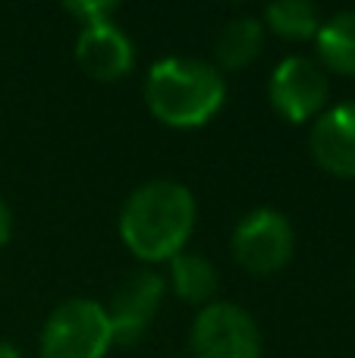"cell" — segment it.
<instances>
[{"label":"cell","instance_id":"6da1fadb","mask_svg":"<svg viewBox=\"0 0 355 358\" xmlns=\"http://www.w3.org/2000/svg\"><path fill=\"white\" fill-rule=\"evenodd\" d=\"M192 192L176 179H151L142 182L119 210V239L142 261H170L186 252V242L195 229Z\"/></svg>","mask_w":355,"mask_h":358},{"label":"cell","instance_id":"7a4b0ae2","mask_svg":"<svg viewBox=\"0 0 355 358\" xmlns=\"http://www.w3.org/2000/svg\"><path fill=\"white\" fill-rule=\"evenodd\" d=\"M226 101V82L214 63L198 57H164L145 76V104L170 129L211 123Z\"/></svg>","mask_w":355,"mask_h":358},{"label":"cell","instance_id":"3957f363","mask_svg":"<svg viewBox=\"0 0 355 358\" xmlns=\"http://www.w3.org/2000/svg\"><path fill=\"white\" fill-rule=\"evenodd\" d=\"M110 346V321L94 299L60 302L41 330V358H107Z\"/></svg>","mask_w":355,"mask_h":358},{"label":"cell","instance_id":"277c9868","mask_svg":"<svg viewBox=\"0 0 355 358\" xmlns=\"http://www.w3.org/2000/svg\"><path fill=\"white\" fill-rule=\"evenodd\" d=\"M192 358H261L258 321L236 302H211L195 315Z\"/></svg>","mask_w":355,"mask_h":358},{"label":"cell","instance_id":"5b68a950","mask_svg":"<svg viewBox=\"0 0 355 358\" xmlns=\"http://www.w3.org/2000/svg\"><path fill=\"white\" fill-rule=\"evenodd\" d=\"M268 101L289 123L321 117L331 101V73L314 57L293 54L274 66L268 79Z\"/></svg>","mask_w":355,"mask_h":358},{"label":"cell","instance_id":"8992f818","mask_svg":"<svg viewBox=\"0 0 355 358\" xmlns=\"http://www.w3.org/2000/svg\"><path fill=\"white\" fill-rule=\"evenodd\" d=\"M230 245L245 271L268 277L289 264L296 252V233L287 214L274 208H255L236 223Z\"/></svg>","mask_w":355,"mask_h":358},{"label":"cell","instance_id":"52a82bcc","mask_svg":"<svg viewBox=\"0 0 355 358\" xmlns=\"http://www.w3.org/2000/svg\"><path fill=\"white\" fill-rule=\"evenodd\" d=\"M164 296H167V280L154 271H138L129 273L123 283L113 289L110 305H107V321L113 330V343H132L142 340V334L148 330V324L154 321V315L161 311Z\"/></svg>","mask_w":355,"mask_h":358},{"label":"cell","instance_id":"ba28073f","mask_svg":"<svg viewBox=\"0 0 355 358\" xmlns=\"http://www.w3.org/2000/svg\"><path fill=\"white\" fill-rule=\"evenodd\" d=\"M75 63L92 79L117 82L136 63V44L113 19L82 25L79 38H75Z\"/></svg>","mask_w":355,"mask_h":358},{"label":"cell","instance_id":"9c48e42d","mask_svg":"<svg viewBox=\"0 0 355 358\" xmlns=\"http://www.w3.org/2000/svg\"><path fill=\"white\" fill-rule=\"evenodd\" d=\"M312 157L324 173L355 179V101L327 107L308 136Z\"/></svg>","mask_w":355,"mask_h":358},{"label":"cell","instance_id":"30bf717a","mask_svg":"<svg viewBox=\"0 0 355 358\" xmlns=\"http://www.w3.org/2000/svg\"><path fill=\"white\" fill-rule=\"evenodd\" d=\"M264 48V22L255 16H236L230 22L220 25L217 38H214V57H217L220 73H233V69H245L249 63L258 60Z\"/></svg>","mask_w":355,"mask_h":358},{"label":"cell","instance_id":"8fae6325","mask_svg":"<svg viewBox=\"0 0 355 358\" xmlns=\"http://www.w3.org/2000/svg\"><path fill=\"white\" fill-rule=\"evenodd\" d=\"M170 264V277H167V286L189 305H211L214 296H217V267L211 264L208 258L195 252H180L176 258L167 261Z\"/></svg>","mask_w":355,"mask_h":358},{"label":"cell","instance_id":"7c38bea8","mask_svg":"<svg viewBox=\"0 0 355 358\" xmlns=\"http://www.w3.org/2000/svg\"><path fill=\"white\" fill-rule=\"evenodd\" d=\"M314 41L318 63L327 73L355 76V10H340L331 19H321Z\"/></svg>","mask_w":355,"mask_h":358},{"label":"cell","instance_id":"4fadbf2b","mask_svg":"<svg viewBox=\"0 0 355 358\" xmlns=\"http://www.w3.org/2000/svg\"><path fill=\"white\" fill-rule=\"evenodd\" d=\"M264 29L287 41H308L321 29V10L308 0H277L264 10Z\"/></svg>","mask_w":355,"mask_h":358},{"label":"cell","instance_id":"5bb4252c","mask_svg":"<svg viewBox=\"0 0 355 358\" xmlns=\"http://www.w3.org/2000/svg\"><path fill=\"white\" fill-rule=\"evenodd\" d=\"M66 13L79 19L82 25H92V22H107L117 13V3H110V0H94V3L79 0V3H66Z\"/></svg>","mask_w":355,"mask_h":358},{"label":"cell","instance_id":"9a60e30c","mask_svg":"<svg viewBox=\"0 0 355 358\" xmlns=\"http://www.w3.org/2000/svg\"><path fill=\"white\" fill-rule=\"evenodd\" d=\"M10 236H13V214H10V204L0 195V248L10 242Z\"/></svg>","mask_w":355,"mask_h":358},{"label":"cell","instance_id":"2e32d148","mask_svg":"<svg viewBox=\"0 0 355 358\" xmlns=\"http://www.w3.org/2000/svg\"><path fill=\"white\" fill-rule=\"evenodd\" d=\"M0 358H22V355H19V349L13 346V343H3V340H0Z\"/></svg>","mask_w":355,"mask_h":358},{"label":"cell","instance_id":"e0dca14e","mask_svg":"<svg viewBox=\"0 0 355 358\" xmlns=\"http://www.w3.org/2000/svg\"><path fill=\"white\" fill-rule=\"evenodd\" d=\"M352 277H355V267H352Z\"/></svg>","mask_w":355,"mask_h":358}]
</instances>
